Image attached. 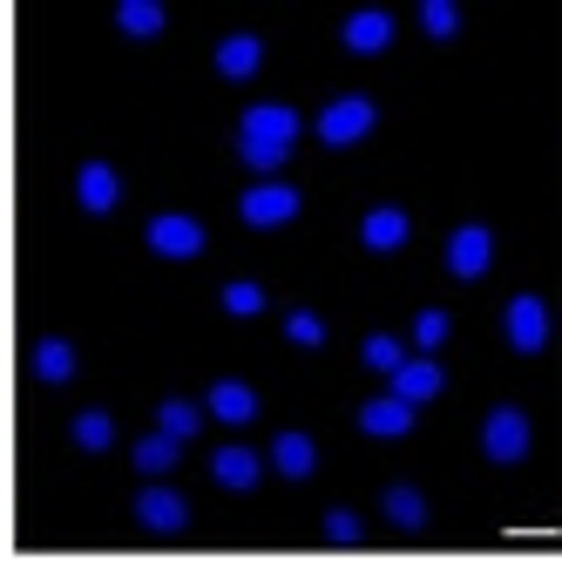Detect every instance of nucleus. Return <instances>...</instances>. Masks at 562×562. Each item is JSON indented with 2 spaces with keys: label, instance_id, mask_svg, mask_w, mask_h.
Returning a JSON list of instances; mask_svg holds the SVG:
<instances>
[{
  "label": "nucleus",
  "instance_id": "1",
  "mask_svg": "<svg viewBox=\"0 0 562 562\" xmlns=\"http://www.w3.org/2000/svg\"><path fill=\"white\" fill-rule=\"evenodd\" d=\"M299 109L292 102H251L245 115H237V164H245L251 177H278L292 164V143H299Z\"/></svg>",
  "mask_w": 562,
  "mask_h": 562
},
{
  "label": "nucleus",
  "instance_id": "2",
  "mask_svg": "<svg viewBox=\"0 0 562 562\" xmlns=\"http://www.w3.org/2000/svg\"><path fill=\"white\" fill-rule=\"evenodd\" d=\"M373 123H380V102L373 95H339V102H326L318 109V143L326 149H352V143H367L373 136Z\"/></svg>",
  "mask_w": 562,
  "mask_h": 562
},
{
  "label": "nucleus",
  "instance_id": "3",
  "mask_svg": "<svg viewBox=\"0 0 562 562\" xmlns=\"http://www.w3.org/2000/svg\"><path fill=\"white\" fill-rule=\"evenodd\" d=\"M502 339H508L521 359H536V352L555 339V312H549L536 292H515V299L502 305Z\"/></svg>",
  "mask_w": 562,
  "mask_h": 562
},
{
  "label": "nucleus",
  "instance_id": "4",
  "mask_svg": "<svg viewBox=\"0 0 562 562\" xmlns=\"http://www.w3.org/2000/svg\"><path fill=\"white\" fill-rule=\"evenodd\" d=\"M529 448H536V427H529V414H521V407H495L488 420H481V454H488L495 468L529 461Z\"/></svg>",
  "mask_w": 562,
  "mask_h": 562
},
{
  "label": "nucleus",
  "instance_id": "5",
  "mask_svg": "<svg viewBox=\"0 0 562 562\" xmlns=\"http://www.w3.org/2000/svg\"><path fill=\"white\" fill-rule=\"evenodd\" d=\"M440 265H448V278H461V285H481L495 265V231L488 224H461L448 231V251H440Z\"/></svg>",
  "mask_w": 562,
  "mask_h": 562
},
{
  "label": "nucleus",
  "instance_id": "6",
  "mask_svg": "<svg viewBox=\"0 0 562 562\" xmlns=\"http://www.w3.org/2000/svg\"><path fill=\"white\" fill-rule=\"evenodd\" d=\"M299 211H305V204H299V190H292V183H278V177H271V183H251L245 196H237V217H245L251 231H285Z\"/></svg>",
  "mask_w": 562,
  "mask_h": 562
},
{
  "label": "nucleus",
  "instance_id": "7",
  "mask_svg": "<svg viewBox=\"0 0 562 562\" xmlns=\"http://www.w3.org/2000/svg\"><path fill=\"white\" fill-rule=\"evenodd\" d=\"M143 245L156 251V258H196L204 251V224L196 217H183V211H164V217H149V231H143Z\"/></svg>",
  "mask_w": 562,
  "mask_h": 562
},
{
  "label": "nucleus",
  "instance_id": "8",
  "mask_svg": "<svg viewBox=\"0 0 562 562\" xmlns=\"http://www.w3.org/2000/svg\"><path fill=\"white\" fill-rule=\"evenodd\" d=\"M75 204H82L89 217H109L115 204H123V177H115L102 156H89V164L75 170Z\"/></svg>",
  "mask_w": 562,
  "mask_h": 562
},
{
  "label": "nucleus",
  "instance_id": "9",
  "mask_svg": "<svg viewBox=\"0 0 562 562\" xmlns=\"http://www.w3.org/2000/svg\"><path fill=\"white\" fill-rule=\"evenodd\" d=\"M339 48H346V55H386V48H393V14H386V8H359V14H346Z\"/></svg>",
  "mask_w": 562,
  "mask_h": 562
},
{
  "label": "nucleus",
  "instance_id": "10",
  "mask_svg": "<svg viewBox=\"0 0 562 562\" xmlns=\"http://www.w3.org/2000/svg\"><path fill=\"white\" fill-rule=\"evenodd\" d=\"M136 521L149 536H183V521H190V502L177 488H143L136 495Z\"/></svg>",
  "mask_w": 562,
  "mask_h": 562
},
{
  "label": "nucleus",
  "instance_id": "11",
  "mask_svg": "<svg viewBox=\"0 0 562 562\" xmlns=\"http://www.w3.org/2000/svg\"><path fill=\"white\" fill-rule=\"evenodd\" d=\"M359 434H373V440H407L414 434V407L400 393H380L359 407Z\"/></svg>",
  "mask_w": 562,
  "mask_h": 562
},
{
  "label": "nucleus",
  "instance_id": "12",
  "mask_svg": "<svg viewBox=\"0 0 562 562\" xmlns=\"http://www.w3.org/2000/svg\"><path fill=\"white\" fill-rule=\"evenodd\" d=\"M211 481H217V488H231V495H251L258 481H265L258 448H217V454H211Z\"/></svg>",
  "mask_w": 562,
  "mask_h": 562
},
{
  "label": "nucleus",
  "instance_id": "13",
  "mask_svg": "<svg viewBox=\"0 0 562 562\" xmlns=\"http://www.w3.org/2000/svg\"><path fill=\"white\" fill-rule=\"evenodd\" d=\"M407 237H414V224H407L400 204H373L367 217H359V245H367V251H400Z\"/></svg>",
  "mask_w": 562,
  "mask_h": 562
},
{
  "label": "nucleus",
  "instance_id": "14",
  "mask_svg": "<svg viewBox=\"0 0 562 562\" xmlns=\"http://www.w3.org/2000/svg\"><path fill=\"white\" fill-rule=\"evenodd\" d=\"M386 393H400L407 407H427V400H440V393H448V373H440L434 359H407V367L393 373V386H386Z\"/></svg>",
  "mask_w": 562,
  "mask_h": 562
},
{
  "label": "nucleus",
  "instance_id": "15",
  "mask_svg": "<svg viewBox=\"0 0 562 562\" xmlns=\"http://www.w3.org/2000/svg\"><path fill=\"white\" fill-rule=\"evenodd\" d=\"M258 68H265V42H258V34H224V42H217V75H224V82H251Z\"/></svg>",
  "mask_w": 562,
  "mask_h": 562
},
{
  "label": "nucleus",
  "instance_id": "16",
  "mask_svg": "<svg viewBox=\"0 0 562 562\" xmlns=\"http://www.w3.org/2000/svg\"><path fill=\"white\" fill-rule=\"evenodd\" d=\"M271 468L285 474V481H312V468H318V448H312V434L285 427V434L271 440Z\"/></svg>",
  "mask_w": 562,
  "mask_h": 562
},
{
  "label": "nucleus",
  "instance_id": "17",
  "mask_svg": "<svg viewBox=\"0 0 562 562\" xmlns=\"http://www.w3.org/2000/svg\"><path fill=\"white\" fill-rule=\"evenodd\" d=\"M27 373L42 380V386H68V380H75V346H68V339H34Z\"/></svg>",
  "mask_w": 562,
  "mask_h": 562
},
{
  "label": "nucleus",
  "instance_id": "18",
  "mask_svg": "<svg viewBox=\"0 0 562 562\" xmlns=\"http://www.w3.org/2000/svg\"><path fill=\"white\" fill-rule=\"evenodd\" d=\"M211 414H217L224 427H251V420H258V393H251L245 380H217V386H211Z\"/></svg>",
  "mask_w": 562,
  "mask_h": 562
},
{
  "label": "nucleus",
  "instance_id": "19",
  "mask_svg": "<svg viewBox=\"0 0 562 562\" xmlns=\"http://www.w3.org/2000/svg\"><path fill=\"white\" fill-rule=\"evenodd\" d=\"M380 502H386V521H393L400 536H420V529H427V502H420L414 481H393V488H386Z\"/></svg>",
  "mask_w": 562,
  "mask_h": 562
},
{
  "label": "nucleus",
  "instance_id": "20",
  "mask_svg": "<svg viewBox=\"0 0 562 562\" xmlns=\"http://www.w3.org/2000/svg\"><path fill=\"white\" fill-rule=\"evenodd\" d=\"M115 27L136 34V42H149V34L170 27V14H164V0H123V8H115Z\"/></svg>",
  "mask_w": 562,
  "mask_h": 562
},
{
  "label": "nucleus",
  "instance_id": "21",
  "mask_svg": "<svg viewBox=\"0 0 562 562\" xmlns=\"http://www.w3.org/2000/svg\"><path fill=\"white\" fill-rule=\"evenodd\" d=\"M177 461H183V440H177V434L156 427V434H143V440H136V468H143V474H170Z\"/></svg>",
  "mask_w": 562,
  "mask_h": 562
},
{
  "label": "nucleus",
  "instance_id": "22",
  "mask_svg": "<svg viewBox=\"0 0 562 562\" xmlns=\"http://www.w3.org/2000/svg\"><path fill=\"white\" fill-rule=\"evenodd\" d=\"M68 440H75L82 454H109V448H115V420H109V414H75Z\"/></svg>",
  "mask_w": 562,
  "mask_h": 562
},
{
  "label": "nucleus",
  "instance_id": "23",
  "mask_svg": "<svg viewBox=\"0 0 562 562\" xmlns=\"http://www.w3.org/2000/svg\"><path fill=\"white\" fill-rule=\"evenodd\" d=\"M359 359H367V367H373V373H386V380H393L400 367H407V346H400L393 333H373L367 346H359Z\"/></svg>",
  "mask_w": 562,
  "mask_h": 562
},
{
  "label": "nucleus",
  "instance_id": "24",
  "mask_svg": "<svg viewBox=\"0 0 562 562\" xmlns=\"http://www.w3.org/2000/svg\"><path fill=\"white\" fill-rule=\"evenodd\" d=\"M156 427L177 434V440H196V427H204V407H190V400H164V407H156Z\"/></svg>",
  "mask_w": 562,
  "mask_h": 562
},
{
  "label": "nucleus",
  "instance_id": "25",
  "mask_svg": "<svg viewBox=\"0 0 562 562\" xmlns=\"http://www.w3.org/2000/svg\"><path fill=\"white\" fill-rule=\"evenodd\" d=\"M448 333H454V318H448V312H434V305H427V312L414 318V346H420L427 359H434L440 346H448Z\"/></svg>",
  "mask_w": 562,
  "mask_h": 562
},
{
  "label": "nucleus",
  "instance_id": "26",
  "mask_svg": "<svg viewBox=\"0 0 562 562\" xmlns=\"http://www.w3.org/2000/svg\"><path fill=\"white\" fill-rule=\"evenodd\" d=\"M420 27L434 34V42H454V34H461V8H454V0H427V8H420Z\"/></svg>",
  "mask_w": 562,
  "mask_h": 562
},
{
  "label": "nucleus",
  "instance_id": "27",
  "mask_svg": "<svg viewBox=\"0 0 562 562\" xmlns=\"http://www.w3.org/2000/svg\"><path fill=\"white\" fill-rule=\"evenodd\" d=\"M285 339L318 352V346H326V318H318V312H285Z\"/></svg>",
  "mask_w": 562,
  "mask_h": 562
},
{
  "label": "nucleus",
  "instance_id": "28",
  "mask_svg": "<svg viewBox=\"0 0 562 562\" xmlns=\"http://www.w3.org/2000/svg\"><path fill=\"white\" fill-rule=\"evenodd\" d=\"M224 312H231V318H258V312H265V285H251V278L224 285Z\"/></svg>",
  "mask_w": 562,
  "mask_h": 562
},
{
  "label": "nucleus",
  "instance_id": "29",
  "mask_svg": "<svg viewBox=\"0 0 562 562\" xmlns=\"http://www.w3.org/2000/svg\"><path fill=\"white\" fill-rule=\"evenodd\" d=\"M359 536H367V521L352 508H326V542H359Z\"/></svg>",
  "mask_w": 562,
  "mask_h": 562
}]
</instances>
